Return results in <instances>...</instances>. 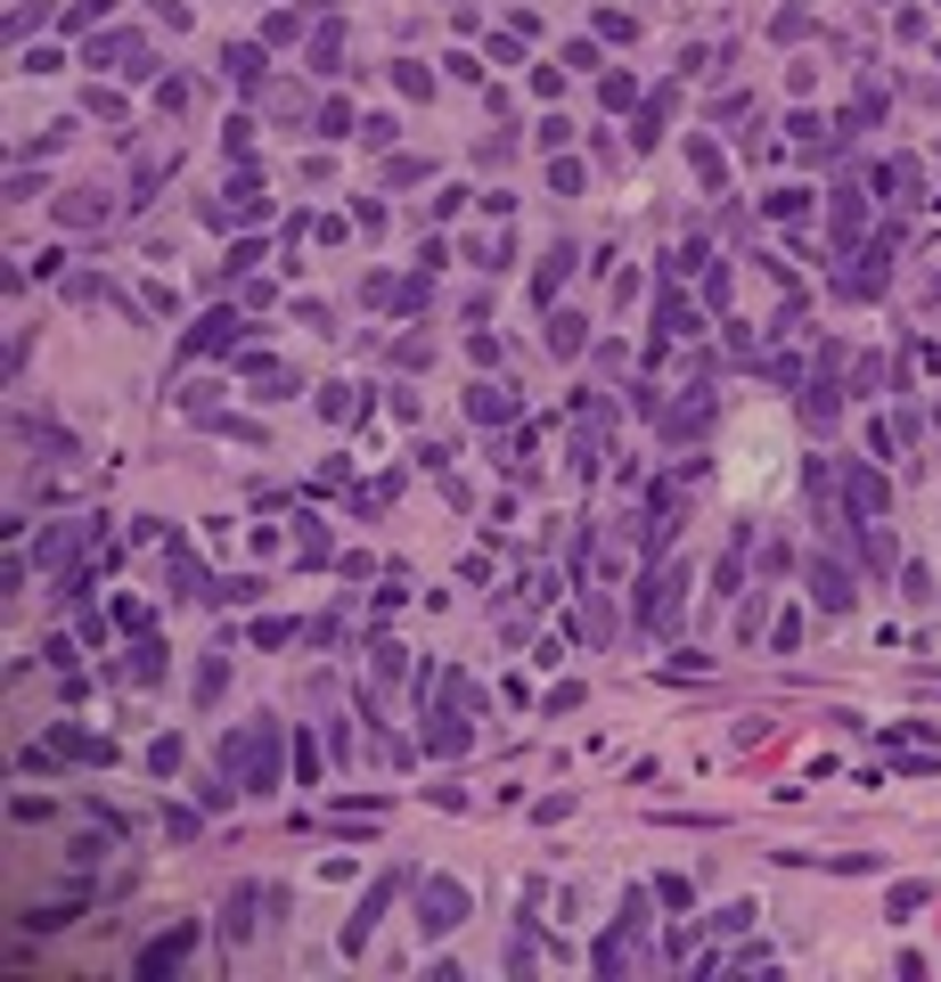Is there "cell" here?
I'll list each match as a JSON object with an SVG mask.
<instances>
[{
  "mask_svg": "<svg viewBox=\"0 0 941 982\" xmlns=\"http://www.w3.org/2000/svg\"><path fill=\"white\" fill-rule=\"evenodd\" d=\"M393 132H402L393 115H369V123H361V139H369V148H393Z\"/></svg>",
  "mask_w": 941,
  "mask_h": 982,
  "instance_id": "42",
  "label": "cell"
},
{
  "mask_svg": "<svg viewBox=\"0 0 941 982\" xmlns=\"http://www.w3.org/2000/svg\"><path fill=\"white\" fill-rule=\"evenodd\" d=\"M687 164H696V180H704V189H721V148H713V139H687Z\"/></svg>",
  "mask_w": 941,
  "mask_h": 982,
  "instance_id": "27",
  "label": "cell"
},
{
  "mask_svg": "<svg viewBox=\"0 0 941 982\" xmlns=\"http://www.w3.org/2000/svg\"><path fill=\"white\" fill-rule=\"evenodd\" d=\"M221 66H229V82H238V91H262V50H255V41H229Z\"/></svg>",
  "mask_w": 941,
  "mask_h": 982,
  "instance_id": "20",
  "label": "cell"
},
{
  "mask_svg": "<svg viewBox=\"0 0 941 982\" xmlns=\"http://www.w3.org/2000/svg\"><path fill=\"white\" fill-rule=\"evenodd\" d=\"M311 123H320V139H361V115H352L344 99H328V107L311 115Z\"/></svg>",
  "mask_w": 941,
  "mask_h": 982,
  "instance_id": "24",
  "label": "cell"
},
{
  "mask_svg": "<svg viewBox=\"0 0 941 982\" xmlns=\"http://www.w3.org/2000/svg\"><path fill=\"white\" fill-rule=\"evenodd\" d=\"M844 508H851V525H876V516L892 508V484L868 467V458H851V475H844Z\"/></svg>",
  "mask_w": 941,
  "mask_h": 982,
  "instance_id": "3",
  "label": "cell"
},
{
  "mask_svg": "<svg viewBox=\"0 0 941 982\" xmlns=\"http://www.w3.org/2000/svg\"><path fill=\"white\" fill-rule=\"evenodd\" d=\"M827 221H835V246H851V238H860V229H868V197H860V189H835Z\"/></svg>",
  "mask_w": 941,
  "mask_h": 982,
  "instance_id": "12",
  "label": "cell"
},
{
  "mask_svg": "<svg viewBox=\"0 0 941 982\" xmlns=\"http://www.w3.org/2000/svg\"><path fill=\"white\" fill-rule=\"evenodd\" d=\"M803 417H810V426H835V417H844V385L810 378V385H803Z\"/></svg>",
  "mask_w": 941,
  "mask_h": 982,
  "instance_id": "19",
  "label": "cell"
},
{
  "mask_svg": "<svg viewBox=\"0 0 941 982\" xmlns=\"http://www.w3.org/2000/svg\"><path fill=\"white\" fill-rule=\"evenodd\" d=\"M926 901H933V885H892V901H885V909H892V917H917Z\"/></svg>",
  "mask_w": 941,
  "mask_h": 982,
  "instance_id": "32",
  "label": "cell"
},
{
  "mask_svg": "<svg viewBox=\"0 0 941 982\" xmlns=\"http://www.w3.org/2000/svg\"><path fill=\"white\" fill-rule=\"evenodd\" d=\"M58 754H74V762H115V745L91 737V728H58Z\"/></svg>",
  "mask_w": 941,
  "mask_h": 982,
  "instance_id": "23",
  "label": "cell"
},
{
  "mask_svg": "<svg viewBox=\"0 0 941 982\" xmlns=\"http://www.w3.org/2000/svg\"><path fill=\"white\" fill-rule=\"evenodd\" d=\"M262 41H270V50H287V41H303V9H279V17H270V25H262Z\"/></svg>",
  "mask_w": 941,
  "mask_h": 982,
  "instance_id": "29",
  "label": "cell"
},
{
  "mask_svg": "<svg viewBox=\"0 0 941 982\" xmlns=\"http://www.w3.org/2000/svg\"><path fill=\"white\" fill-rule=\"evenodd\" d=\"M107 214H115V197H107V189H74V197H58V221H66V229H99Z\"/></svg>",
  "mask_w": 941,
  "mask_h": 982,
  "instance_id": "11",
  "label": "cell"
},
{
  "mask_svg": "<svg viewBox=\"0 0 941 982\" xmlns=\"http://www.w3.org/2000/svg\"><path fill=\"white\" fill-rule=\"evenodd\" d=\"M246 337V320H238V311H205V320L197 328H188V337H180V352H188V361H205V352H229V344H238Z\"/></svg>",
  "mask_w": 941,
  "mask_h": 982,
  "instance_id": "7",
  "label": "cell"
},
{
  "mask_svg": "<svg viewBox=\"0 0 941 982\" xmlns=\"http://www.w3.org/2000/svg\"><path fill=\"white\" fill-rule=\"evenodd\" d=\"M188 942H197V926H188V917H180L173 933H156V942H148V950L132 958V974H139V982H164V974H180V958H188Z\"/></svg>",
  "mask_w": 941,
  "mask_h": 982,
  "instance_id": "5",
  "label": "cell"
},
{
  "mask_svg": "<svg viewBox=\"0 0 941 982\" xmlns=\"http://www.w3.org/2000/svg\"><path fill=\"white\" fill-rule=\"evenodd\" d=\"M255 901H262L255 885H238V892L221 901V942H246V933H255Z\"/></svg>",
  "mask_w": 941,
  "mask_h": 982,
  "instance_id": "16",
  "label": "cell"
},
{
  "mask_svg": "<svg viewBox=\"0 0 941 982\" xmlns=\"http://www.w3.org/2000/svg\"><path fill=\"white\" fill-rule=\"evenodd\" d=\"M164 672V647L148 639V647H132V663H123V680H156Z\"/></svg>",
  "mask_w": 941,
  "mask_h": 982,
  "instance_id": "31",
  "label": "cell"
},
{
  "mask_svg": "<svg viewBox=\"0 0 941 982\" xmlns=\"http://www.w3.org/2000/svg\"><path fill=\"white\" fill-rule=\"evenodd\" d=\"M655 328H663V337H672V344H687V337H704L696 303H680V296H663V303H655Z\"/></svg>",
  "mask_w": 941,
  "mask_h": 982,
  "instance_id": "17",
  "label": "cell"
},
{
  "mask_svg": "<svg viewBox=\"0 0 941 982\" xmlns=\"http://www.w3.org/2000/svg\"><path fill=\"white\" fill-rule=\"evenodd\" d=\"M549 189H557V197H573V189H581V164H573V156H557V164H549Z\"/></svg>",
  "mask_w": 941,
  "mask_h": 982,
  "instance_id": "38",
  "label": "cell"
},
{
  "mask_svg": "<svg viewBox=\"0 0 941 982\" xmlns=\"http://www.w3.org/2000/svg\"><path fill=\"white\" fill-rule=\"evenodd\" d=\"M255 262H262V246H255V238H238V246H229V279H246Z\"/></svg>",
  "mask_w": 941,
  "mask_h": 982,
  "instance_id": "41",
  "label": "cell"
},
{
  "mask_svg": "<svg viewBox=\"0 0 941 982\" xmlns=\"http://www.w3.org/2000/svg\"><path fill=\"white\" fill-rule=\"evenodd\" d=\"M393 361H402V369H426V361H434V344H417V337H402V344H393Z\"/></svg>",
  "mask_w": 941,
  "mask_h": 982,
  "instance_id": "45",
  "label": "cell"
},
{
  "mask_svg": "<svg viewBox=\"0 0 941 982\" xmlns=\"http://www.w3.org/2000/svg\"><path fill=\"white\" fill-rule=\"evenodd\" d=\"M214 598H238V606H255V598H262V581H255V573H238V581H221Z\"/></svg>",
  "mask_w": 941,
  "mask_h": 982,
  "instance_id": "44",
  "label": "cell"
},
{
  "mask_svg": "<svg viewBox=\"0 0 941 982\" xmlns=\"http://www.w3.org/2000/svg\"><path fill=\"white\" fill-rule=\"evenodd\" d=\"M262 214H270V197H262V180H255V173H238L214 205H205V221H214V229H229V221H262Z\"/></svg>",
  "mask_w": 941,
  "mask_h": 982,
  "instance_id": "4",
  "label": "cell"
},
{
  "mask_svg": "<svg viewBox=\"0 0 941 982\" xmlns=\"http://www.w3.org/2000/svg\"><path fill=\"white\" fill-rule=\"evenodd\" d=\"M663 115H672V91H663V99H647V107H639V132H631V148H655V139H663Z\"/></svg>",
  "mask_w": 941,
  "mask_h": 982,
  "instance_id": "25",
  "label": "cell"
},
{
  "mask_svg": "<svg viewBox=\"0 0 941 982\" xmlns=\"http://www.w3.org/2000/svg\"><path fill=\"white\" fill-rule=\"evenodd\" d=\"M810 598H819V614H844V606H851V573L835 566V557H810Z\"/></svg>",
  "mask_w": 941,
  "mask_h": 982,
  "instance_id": "10",
  "label": "cell"
},
{
  "mask_svg": "<svg viewBox=\"0 0 941 982\" xmlns=\"http://www.w3.org/2000/svg\"><path fill=\"white\" fill-rule=\"evenodd\" d=\"M598 99H606V107L622 115V107H631V99H639V82H631V74H606V82H598Z\"/></svg>",
  "mask_w": 941,
  "mask_h": 982,
  "instance_id": "33",
  "label": "cell"
},
{
  "mask_svg": "<svg viewBox=\"0 0 941 982\" xmlns=\"http://www.w3.org/2000/svg\"><path fill=\"white\" fill-rule=\"evenodd\" d=\"M296 557H303V566H328V533H320V516H296Z\"/></svg>",
  "mask_w": 941,
  "mask_h": 982,
  "instance_id": "28",
  "label": "cell"
},
{
  "mask_svg": "<svg viewBox=\"0 0 941 982\" xmlns=\"http://www.w3.org/2000/svg\"><path fill=\"white\" fill-rule=\"evenodd\" d=\"M769 214H778V221H803L810 214V189H778V197H769Z\"/></svg>",
  "mask_w": 941,
  "mask_h": 982,
  "instance_id": "36",
  "label": "cell"
},
{
  "mask_svg": "<svg viewBox=\"0 0 941 982\" xmlns=\"http://www.w3.org/2000/svg\"><path fill=\"white\" fill-rule=\"evenodd\" d=\"M581 344H590V320H581V311H557V303H549V352H557V361H573Z\"/></svg>",
  "mask_w": 941,
  "mask_h": 982,
  "instance_id": "14",
  "label": "cell"
},
{
  "mask_svg": "<svg viewBox=\"0 0 941 982\" xmlns=\"http://www.w3.org/2000/svg\"><path fill=\"white\" fill-rule=\"evenodd\" d=\"M573 262H581V255H573V246H565V238H557V246H549V255H540V279H532V296H540V303H557V287H565V279H573Z\"/></svg>",
  "mask_w": 941,
  "mask_h": 982,
  "instance_id": "13",
  "label": "cell"
},
{
  "mask_svg": "<svg viewBox=\"0 0 941 982\" xmlns=\"http://www.w3.org/2000/svg\"><path fill=\"white\" fill-rule=\"evenodd\" d=\"M467 417H475V426H508V417H516V393L508 385H475L467 393Z\"/></svg>",
  "mask_w": 941,
  "mask_h": 982,
  "instance_id": "15",
  "label": "cell"
},
{
  "mask_svg": "<svg viewBox=\"0 0 941 982\" xmlns=\"http://www.w3.org/2000/svg\"><path fill=\"white\" fill-rule=\"evenodd\" d=\"M164 180H173V148H164V156H139L132 164V205H156Z\"/></svg>",
  "mask_w": 941,
  "mask_h": 982,
  "instance_id": "18",
  "label": "cell"
},
{
  "mask_svg": "<svg viewBox=\"0 0 941 982\" xmlns=\"http://www.w3.org/2000/svg\"><path fill=\"white\" fill-rule=\"evenodd\" d=\"M25 926H33V933H58V926H74V909H66V901H50V909H25Z\"/></svg>",
  "mask_w": 941,
  "mask_h": 982,
  "instance_id": "35",
  "label": "cell"
},
{
  "mask_svg": "<svg viewBox=\"0 0 941 982\" xmlns=\"http://www.w3.org/2000/svg\"><path fill=\"white\" fill-rule=\"evenodd\" d=\"M107 9H115V0H74V9H66V33H91Z\"/></svg>",
  "mask_w": 941,
  "mask_h": 982,
  "instance_id": "34",
  "label": "cell"
},
{
  "mask_svg": "<svg viewBox=\"0 0 941 982\" xmlns=\"http://www.w3.org/2000/svg\"><path fill=\"white\" fill-rule=\"evenodd\" d=\"M393 892H402V876H376V885L361 892V909H352V926H344V950H361V942H369V926L385 917V901H393Z\"/></svg>",
  "mask_w": 941,
  "mask_h": 982,
  "instance_id": "9",
  "label": "cell"
},
{
  "mask_svg": "<svg viewBox=\"0 0 941 982\" xmlns=\"http://www.w3.org/2000/svg\"><path fill=\"white\" fill-rule=\"evenodd\" d=\"M876 189H892V205H917V164L885 156V164H876Z\"/></svg>",
  "mask_w": 941,
  "mask_h": 982,
  "instance_id": "21",
  "label": "cell"
},
{
  "mask_svg": "<svg viewBox=\"0 0 941 982\" xmlns=\"http://www.w3.org/2000/svg\"><path fill=\"white\" fill-rule=\"evenodd\" d=\"M221 680H229V647H221V655H205V672H197V704H214V696H221Z\"/></svg>",
  "mask_w": 941,
  "mask_h": 982,
  "instance_id": "30",
  "label": "cell"
},
{
  "mask_svg": "<svg viewBox=\"0 0 941 982\" xmlns=\"http://www.w3.org/2000/svg\"><path fill=\"white\" fill-rule=\"evenodd\" d=\"M532 139H540V148H549V156H557V148H565V139H573V123H565V115H549V123H540V132H532Z\"/></svg>",
  "mask_w": 941,
  "mask_h": 982,
  "instance_id": "43",
  "label": "cell"
},
{
  "mask_svg": "<svg viewBox=\"0 0 941 982\" xmlns=\"http://www.w3.org/2000/svg\"><path fill=\"white\" fill-rule=\"evenodd\" d=\"M410 909H417V933H434V942H443V933L467 926V885H451V876H426V885L410 892Z\"/></svg>",
  "mask_w": 941,
  "mask_h": 982,
  "instance_id": "2",
  "label": "cell"
},
{
  "mask_svg": "<svg viewBox=\"0 0 941 982\" xmlns=\"http://www.w3.org/2000/svg\"><path fill=\"white\" fill-rule=\"evenodd\" d=\"M393 91H410V99H426V91H434V74H426V66H393Z\"/></svg>",
  "mask_w": 941,
  "mask_h": 982,
  "instance_id": "39",
  "label": "cell"
},
{
  "mask_svg": "<svg viewBox=\"0 0 941 982\" xmlns=\"http://www.w3.org/2000/svg\"><path fill=\"white\" fill-rule=\"evenodd\" d=\"M148 769H156V778H173V769H180V737H156L148 745Z\"/></svg>",
  "mask_w": 941,
  "mask_h": 982,
  "instance_id": "37",
  "label": "cell"
},
{
  "mask_svg": "<svg viewBox=\"0 0 941 982\" xmlns=\"http://www.w3.org/2000/svg\"><path fill=\"white\" fill-rule=\"evenodd\" d=\"M467 737H475V728H467V713H458V704H434V713H426V754H467Z\"/></svg>",
  "mask_w": 941,
  "mask_h": 982,
  "instance_id": "8",
  "label": "cell"
},
{
  "mask_svg": "<svg viewBox=\"0 0 941 982\" xmlns=\"http://www.w3.org/2000/svg\"><path fill=\"white\" fill-rule=\"evenodd\" d=\"M221 769H238L246 794H270L279 786V721H246L238 737L221 745Z\"/></svg>",
  "mask_w": 941,
  "mask_h": 982,
  "instance_id": "1",
  "label": "cell"
},
{
  "mask_svg": "<svg viewBox=\"0 0 941 982\" xmlns=\"http://www.w3.org/2000/svg\"><path fill=\"white\" fill-rule=\"evenodd\" d=\"M769 33H778V41H803L810 33V9H778V25H769Z\"/></svg>",
  "mask_w": 941,
  "mask_h": 982,
  "instance_id": "40",
  "label": "cell"
},
{
  "mask_svg": "<svg viewBox=\"0 0 941 982\" xmlns=\"http://www.w3.org/2000/svg\"><path fill=\"white\" fill-rule=\"evenodd\" d=\"M680 590H687V573H680V566L647 573V590H639V622H647V631H672V606H680Z\"/></svg>",
  "mask_w": 941,
  "mask_h": 982,
  "instance_id": "6",
  "label": "cell"
},
{
  "mask_svg": "<svg viewBox=\"0 0 941 982\" xmlns=\"http://www.w3.org/2000/svg\"><path fill=\"white\" fill-rule=\"evenodd\" d=\"M320 417H337V426H344V417H369V393L361 385H328L320 393Z\"/></svg>",
  "mask_w": 941,
  "mask_h": 982,
  "instance_id": "22",
  "label": "cell"
},
{
  "mask_svg": "<svg viewBox=\"0 0 941 982\" xmlns=\"http://www.w3.org/2000/svg\"><path fill=\"white\" fill-rule=\"evenodd\" d=\"M337 58H344V25H320V33H311V66L337 74Z\"/></svg>",
  "mask_w": 941,
  "mask_h": 982,
  "instance_id": "26",
  "label": "cell"
},
{
  "mask_svg": "<svg viewBox=\"0 0 941 982\" xmlns=\"http://www.w3.org/2000/svg\"><path fill=\"white\" fill-rule=\"evenodd\" d=\"M311 769H320V754H311V737L296 728V786H311Z\"/></svg>",
  "mask_w": 941,
  "mask_h": 982,
  "instance_id": "46",
  "label": "cell"
}]
</instances>
